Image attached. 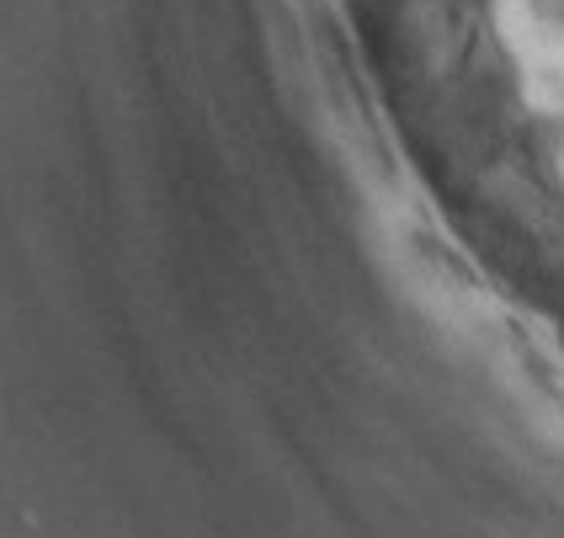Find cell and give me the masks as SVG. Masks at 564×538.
Segmentation results:
<instances>
[{"label": "cell", "instance_id": "cell-1", "mask_svg": "<svg viewBox=\"0 0 564 538\" xmlns=\"http://www.w3.org/2000/svg\"><path fill=\"white\" fill-rule=\"evenodd\" d=\"M528 11H533V22L543 32H560V37H564V0H533Z\"/></svg>", "mask_w": 564, "mask_h": 538}]
</instances>
